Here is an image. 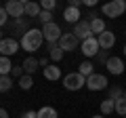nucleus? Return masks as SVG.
Segmentation results:
<instances>
[{"label": "nucleus", "mask_w": 126, "mask_h": 118, "mask_svg": "<svg viewBox=\"0 0 126 118\" xmlns=\"http://www.w3.org/2000/svg\"><path fill=\"white\" fill-rule=\"evenodd\" d=\"M40 13H42V9H40L38 2H25V17H27V19L38 17Z\"/></svg>", "instance_id": "dca6fc26"}, {"label": "nucleus", "mask_w": 126, "mask_h": 118, "mask_svg": "<svg viewBox=\"0 0 126 118\" xmlns=\"http://www.w3.org/2000/svg\"><path fill=\"white\" fill-rule=\"evenodd\" d=\"M124 118H126V116H124Z\"/></svg>", "instance_id": "79ce46f5"}, {"label": "nucleus", "mask_w": 126, "mask_h": 118, "mask_svg": "<svg viewBox=\"0 0 126 118\" xmlns=\"http://www.w3.org/2000/svg\"><path fill=\"white\" fill-rule=\"evenodd\" d=\"M2 38H4V36H2V30H0V40H2Z\"/></svg>", "instance_id": "58836bf2"}, {"label": "nucleus", "mask_w": 126, "mask_h": 118, "mask_svg": "<svg viewBox=\"0 0 126 118\" xmlns=\"http://www.w3.org/2000/svg\"><path fill=\"white\" fill-rule=\"evenodd\" d=\"M78 72H80V74H82L84 78L93 76V74H94V65H93V61H90V59H86V61H82V63L78 65Z\"/></svg>", "instance_id": "a211bd4d"}, {"label": "nucleus", "mask_w": 126, "mask_h": 118, "mask_svg": "<svg viewBox=\"0 0 126 118\" xmlns=\"http://www.w3.org/2000/svg\"><path fill=\"white\" fill-rule=\"evenodd\" d=\"M19 51V42L15 38H2L0 40V55L2 57H11Z\"/></svg>", "instance_id": "0eeeda50"}, {"label": "nucleus", "mask_w": 126, "mask_h": 118, "mask_svg": "<svg viewBox=\"0 0 126 118\" xmlns=\"http://www.w3.org/2000/svg\"><path fill=\"white\" fill-rule=\"evenodd\" d=\"M0 118H9V112L4 108H0Z\"/></svg>", "instance_id": "c9c22d12"}, {"label": "nucleus", "mask_w": 126, "mask_h": 118, "mask_svg": "<svg viewBox=\"0 0 126 118\" xmlns=\"http://www.w3.org/2000/svg\"><path fill=\"white\" fill-rule=\"evenodd\" d=\"M90 30H93V34H97V36L103 34V32H105V21H103L101 17H97L94 21H90Z\"/></svg>", "instance_id": "4be33fe9"}, {"label": "nucleus", "mask_w": 126, "mask_h": 118, "mask_svg": "<svg viewBox=\"0 0 126 118\" xmlns=\"http://www.w3.org/2000/svg\"><path fill=\"white\" fill-rule=\"evenodd\" d=\"M97 61H99V63H107V59H109V55H107V51H99V53H97Z\"/></svg>", "instance_id": "7c9ffc66"}, {"label": "nucleus", "mask_w": 126, "mask_h": 118, "mask_svg": "<svg viewBox=\"0 0 126 118\" xmlns=\"http://www.w3.org/2000/svg\"><path fill=\"white\" fill-rule=\"evenodd\" d=\"M74 34H76V38H78L80 42H84V40H88V38L94 36L93 30H90V23L86 21V19H80V21L74 25Z\"/></svg>", "instance_id": "423d86ee"}, {"label": "nucleus", "mask_w": 126, "mask_h": 118, "mask_svg": "<svg viewBox=\"0 0 126 118\" xmlns=\"http://www.w3.org/2000/svg\"><path fill=\"white\" fill-rule=\"evenodd\" d=\"M38 61H40V68H48V59H46V57H42V59H38Z\"/></svg>", "instance_id": "72a5a7b5"}, {"label": "nucleus", "mask_w": 126, "mask_h": 118, "mask_svg": "<svg viewBox=\"0 0 126 118\" xmlns=\"http://www.w3.org/2000/svg\"><path fill=\"white\" fill-rule=\"evenodd\" d=\"M63 55H65V53L61 51L59 42H50V44H48V57L53 59L55 63H57V61H61V59H63Z\"/></svg>", "instance_id": "2eb2a0df"}, {"label": "nucleus", "mask_w": 126, "mask_h": 118, "mask_svg": "<svg viewBox=\"0 0 126 118\" xmlns=\"http://www.w3.org/2000/svg\"><path fill=\"white\" fill-rule=\"evenodd\" d=\"M42 42H44V36H42V30H30V32H25L21 36V49L27 51V53H36L38 49L42 46Z\"/></svg>", "instance_id": "f257e3e1"}, {"label": "nucleus", "mask_w": 126, "mask_h": 118, "mask_svg": "<svg viewBox=\"0 0 126 118\" xmlns=\"http://www.w3.org/2000/svg\"><path fill=\"white\" fill-rule=\"evenodd\" d=\"M11 86H13V78L11 76H0V93L11 91Z\"/></svg>", "instance_id": "b1692460"}, {"label": "nucleus", "mask_w": 126, "mask_h": 118, "mask_svg": "<svg viewBox=\"0 0 126 118\" xmlns=\"http://www.w3.org/2000/svg\"><path fill=\"white\" fill-rule=\"evenodd\" d=\"M23 74H25V72H23V65H13V70H11V78H13V76L21 78Z\"/></svg>", "instance_id": "c756f323"}, {"label": "nucleus", "mask_w": 126, "mask_h": 118, "mask_svg": "<svg viewBox=\"0 0 126 118\" xmlns=\"http://www.w3.org/2000/svg\"><path fill=\"white\" fill-rule=\"evenodd\" d=\"M107 78L103 76V74H93V76L86 78V86H88L90 91H103L105 86H107Z\"/></svg>", "instance_id": "1a4fd4ad"}, {"label": "nucleus", "mask_w": 126, "mask_h": 118, "mask_svg": "<svg viewBox=\"0 0 126 118\" xmlns=\"http://www.w3.org/2000/svg\"><path fill=\"white\" fill-rule=\"evenodd\" d=\"M84 4L86 6H94V4H97V0H84Z\"/></svg>", "instance_id": "e433bc0d"}, {"label": "nucleus", "mask_w": 126, "mask_h": 118, "mask_svg": "<svg viewBox=\"0 0 126 118\" xmlns=\"http://www.w3.org/2000/svg\"><path fill=\"white\" fill-rule=\"evenodd\" d=\"M13 27H15V30H21V32L23 34H25V32H30V23H27V17L25 19H15V23H13Z\"/></svg>", "instance_id": "393cba45"}, {"label": "nucleus", "mask_w": 126, "mask_h": 118, "mask_svg": "<svg viewBox=\"0 0 126 118\" xmlns=\"http://www.w3.org/2000/svg\"><path fill=\"white\" fill-rule=\"evenodd\" d=\"M55 6H57L55 0H42V2H40V9H42V11H50V13H53Z\"/></svg>", "instance_id": "c85d7f7f"}, {"label": "nucleus", "mask_w": 126, "mask_h": 118, "mask_svg": "<svg viewBox=\"0 0 126 118\" xmlns=\"http://www.w3.org/2000/svg\"><path fill=\"white\" fill-rule=\"evenodd\" d=\"M99 108H101V114H103V116H107V114L116 112V101L107 97V99H103V101H101V105H99Z\"/></svg>", "instance_id": "aec40b11"}, {"label": "nucleus", "mask_w": 126, "mask_h": 118, "mask_svg": "<svg viewBox=\"0 0 126 118\" xmlns=\"http://www.w3.org/2000/svg\"><path fill=\"white\" fill-rule=\"evenodd\" d=\"M11 70H13L11 57H2L0 55V76H11Z\"/></svg>", "instance_id": "6ab92c4d"}, {"label": "nucleus", "mask_w": 126, "mask_h": 118, "mask_svg": "<svg viewBox=\"0 0 126 118\" xmlns=\"http://www.w3.org/2000/svg\"><path fill=\"white\" fill-rule=\"evenodd\" d=\"M63 86L67 91H80L82 86H86V78L80 72H69L67 76L63 78Z\"/></svg>", "instance_id": "7ed1b4c3"}, {"label": "nucleus", "mask_w": 126, "mask_h": 118, "mask_svg": "<svg viewBox=\"0 0 126 118\" xmlns=\"http://www.w3.org/2000/svg\"><path fill=\"white\" fill-rule=\"evenodd\" d=\"M124 99H126V91H124Z\"/></svg>", "instance_id": "a19ab883"}, {"label": "nucleus", "mask_w": 126, "mask_h": 118, "mask_svg": "<svg viewBox=\"0 0 126 118\" xmlns=\"http://www.w3.org/2000/svg\"><path fill=\"white\" fill-rule=\"evenodd\" d=\"M122 97H124V91H122L120 86H111V89H109V99L118 101V99H122Z\"/></svg>", "instance_id": "a878e982"}, {"label": "nucleus", "mask_w": 126, "mask_h": 118, "mask_svg": "<svg viewBox=\"0 0 126 118\" xmlns=\"http://www.w3.org/2000/svg\"><path fill=\"white\" fill-rule=\"evenodd\" d=\"M116 112L120 114L122 118L126 116V99H124V97H122V99H118V101H116Z\"/></svg>", "instance_id": "cd10ccee"}, {"label": "nucleus", "mask_w": 126, "mask_h": 118, "mask_svg": "<svg viewBox=\"0 0 126 118\" xmlns=\"http://www.w3.org/2000/svg\"><path fill=\"white\" fill-rule=\"evenodd\" d=\"M97 42H99V49H101V51H109L113 44H116V34L109 32V30H105L103 34L97 36Z\"/></svg>", "instance_id": "9b49d317"}, {"label": "nucleus", "mask_w": 126, "mask_h": 118, "mask_svg": "<svg viewBox=\"0 0 126 118\" xmlns=\"http://www.w3.org/2000/svg\"><path fill=\"white\" fill-rule=\"evenodd\" d=\"M42 36H44V40L48 42H59V38L63 36V32H61V27L57 25V23H46V25H42Z\"/></svg>", "instance_id": "39448f33"}, {"label": "nucleus", "mask_w": 126, "mask_h": 118, "mask_svg": "<svg viewBox=\"0 0 126 118\" xmlns=\"http://www.w3.org/2000/svg\"><path fill=\"white\" fill-rule=\"evenodd\" d=\"M19 86H21L23 91H30L32 86H34V78H32V76H27V74H23V76L19 78Z\"/></svg>", "instance_id": "5701e85b"}, {"label": "nucleus", "mask_w": 126, "mask_h": 118, "mask_svg": "<svg viewBox=\"0 0 126 118\" xmlns=\"http://www.w3.org/2000/svg\"><path fill=\"white\" fill-rule=\"evenodd\" d=\"M78 44H80V40L76 38V34L69 32V34H63L61 38H59V46H61V51L65 53V51H76Z\"/></svg>", "instance_id": "6e6552de"}, {"label": "nucleus", "mask_w": 126, "mask_h": 118, "mask_svg": "<svg viewBox=\"0 0 126 118\" xmlns=\"http://www.w3.org/2000/svg\"><path fill=\"white\" fill-rule=\"evenodd\" d=\"M21 65H23V72H25L27 76H32V74H34V72L38 70L40 61H38L36 57H25V59H23V63H21Z\"/></svg>", "instance_id": "ddd939ff"}, {"label": "nucleus", "mask_w": 126, "mask_h": 118, "mask_svg": "<svg viewBox=\"0 0 126 118\" xmlns=\"http://www.w3.org/2000/svg\"><path fill=\"white\" fill-rule=\"evenodd\" d=\"M80 49H82V53L86 55V57H97V53H99V42H97V38H88V40H84V42H80Z\"/></svg>", "instance_id": "9d476101"}, {"label": "nucleus", "mask_w": 126, "mask_h": 118, "mask_svg": "<svg viewBox=\"0 0 126 118\" xmlns=\"http://www.w3.org/2000/svg\"><path fill=\"white\" fill-rule=\"evenodd\" d=\"M93 118H105V116H103V114H97V116H93Z\"/></svg>", "instance_id": "4c0bfd02"}, {"label": "nucleus", "mask_w": 126, "mask_h": 118, "mask_svg": "<svg viewBox=\"0 0 126 118\" xmlns=\"http://www.w3.org/2000/svg\"><path fill=\"white\" fill-rule=\"evenodd\" d=\"M38 21H40L42 25H46V23H53V13H50V11H42V13L38 15Z\"/></svg>", "instance_id": "bb28decb"}, {"label": "nucleus", "mask_w": 126, "mask_h": 118, "mask_svg": "<svg viewBox=\"0 0 126 118\" xmlns=\"http://www.w3.org/2000/svg\"><path fill=\"white\" fill-rule=\"evenodd\" d=\"M4 11L9 13V17L21 19L23 15H25V2H23V0H9L4 4Z\"/></svg>", "instance_id": "20e7f679"}, {"label": "nucleus", "mask_w": 126, "mask_h": 118, "mask_svg": "<svg viewBox=\"0 0 126 118\" xmlns=\"http://www.w3.org/2000/svg\"><path fill=\"white\" fill-rule=\"evenodd\" d=\"M6 19H9V13L4 11V6H0V27L6 25Z\"/></svg>", "instance_id": "2f4dec72"}, {"label": "nucleus", "mask_w": 126, "mask_h": 118, "mask_svg": "<svg viewBox=\"0 0 126 118\" xmlns=\"http://www.w3.org/2000/svg\"><path fill=\"white\" fill-rule=\"evenodd\" d=\"M124 57H126V44H124Z\"/></svg>", "instance_id": "ea45409f"}, {"label": "nucleus", "mask_w": 126, "mask_h": 118, "mask_svg": "<svg viewBox=\"0 0 126 118\" xmlns=\"http://www.w3.org/2000/svg\"><path fill=\"white\" fill-rule=\"evenodd\" d=\"M105 68H107L109 74H113V76H120L122 72H124V61H122V57H109L107 63H105Z\"/></svg>", "instance_id": "f8f14e48"}, {"label": "nucleus", "mask_w": 126, "mask_h": 118, "mask_svg": "<svg viewBox=\"0 0 126 118\" xmlns=\"http://www.w3.org/2000/svg\"><path fill=\"white\" fill-rule=\"evenodd\" d=\"M124 11H126V2L124 0H111V2H107V4L101 6V13H103L105 17H109V19L122 17Z\"/></svg>", "instance_id": "f03ea898"}, {"label": "nucleus", "mask_w": 126, "mask_h": 118, "mask_svg": "<svg viewBox=\"0 0 126 118\" xmlns=\"http://www.w3.org/2000/svg\"><path fill=\"white\" fill-rule=\"evenodd\" d=\"M80 4H82L80 0H72V2H69V6H74V9H78V6H80Z\"/></svg>", "instance_id": "f704fd0d"}, {"label": "nucleus", "mask_w": 126, "mask_h": 118, "mask_svg": "<svg viewBox=\"0 0 126 118\" xmlns=\"http://www.w3.org/2000/svg\"><path fill=\"white\" fill-rule=\"evenodd\" d=\"M38 118H59V114H57V110H55V108L44 105V108L38 110Z\"/></svg>", "instance_id": "412c9836"}, {"label": "nucleus", "mask_w": 126, "mask_h": 118, "mask_svg": "<svg viewBox=\"0 0 126 118\" xmlns=\"http://www.w3.org/2000/svg\"><path fill=\"white\" fill-rule=\"evenodd\" d=\"M21 118H38V112H34V110H27V112L21 114Z\"/></svg>", "instance_id": "473e14b6"}, {"label": "nucleus", "mask_w": 126, "mask_h": 118, "mask_svg": "<svg viewBox=\"0 0 126 118\" xmlns=\"http://www.w3.org/2000/svg\"><path fill=\"white\" fill-rule=\"evenodd\" d=\"M80 17H82V15H80V11H78V9H74V6H67V9L63 11V19H65L67 23H74V25H76V23L80 21Z\"/></svg>", "instance_id": "4468645a"}, {"label": "nucleus", "mask_w": 126, "mask_h": 118, "mask_svg": "<svg viewBox=\"0 0 126 118\" xmlns=\"http://www.w3.org/2000/svg\"><path fill=\"white\" fill-rule=\"evenodd\" d=\"M44 78L46 80H59V78H61V68H57L55 63H50L48 68H44Z\"/></svg>", "instance_id": "f3484780"}]
</instances>
